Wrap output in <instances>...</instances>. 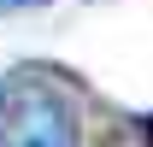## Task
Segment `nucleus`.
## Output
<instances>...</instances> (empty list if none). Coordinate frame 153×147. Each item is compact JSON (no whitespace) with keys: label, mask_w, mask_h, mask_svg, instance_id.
Segmentation results:
<instances>
[{"label":"nucleus","mask_w":153,"mask_h":147,"mask_svg":"<svg viewBox=\"0 0 153 147\" xmlns=\"http://www.w3.org/2000/svg\"><path fill=\"white\" fill-rule=\"evenodd\" d=\"M0 6H18V12H30V6H47V0H0Z\"/></svg>","instance_id":"obj_2"},{"label":"nucleus","mask_w":153,"mask_h":147,"mask_svg":"<svg viewBox=\"0 0 153 147\" xmlns=\"http://www.w3.org/2000/svg\"><path fill=\"white\" fill-rule=\"evenodd\" d=\"M0 147H82V112L71 88L24 71L0 82Z\"/></svg>","instance_id":"obj_1"},{"label":"nucleus","mask_w":153,"mask_h":147,"mask_svg":"<svg viewBox=\"0 0 153 147\" xmlns=\"http://www.w3.org/2000/svg\"><path fill=\"white\" fill-rule=\"evenodd\" d=\"M147 147H153V124H147Z\"/></svg>","instance_id":"obj_4"},{"label":"nucleus","mask_w":153,"mask_h":147,"mask_svg":"<svg viewBox=\"0 0 153 147\" xmlns=\"http://www.w3.org/2000/svg\"><path fill=\"white\" fill-rule=\"evenodd\" d=\"M112 147H147V135H124V141H112Z\"/></svg>","instance_id":"obj_3"}]
</instances>
